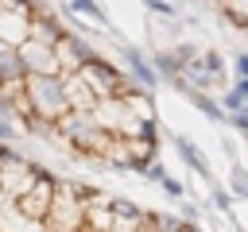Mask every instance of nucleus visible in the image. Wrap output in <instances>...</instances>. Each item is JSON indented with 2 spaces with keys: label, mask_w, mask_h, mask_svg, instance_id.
<instances>
[{
  "label": "nucleus",
  "mask_w": 248,
  "mask_h": 232,
  "mask_svg": "<svg viewBox=\"0 0 248 232\" xmlns=\"http://www.w3.org/2000/svg\"><path fill=\"white\" fill-rule=\"evenodd\" d=\"M143 174H147V178H155V182H163V178H167V174H163V166H147Z\"/></svg>",
  "instance_id": "nucleus-20"
},
{
  "label": "nucleus",
  "mask_w": 248,
  "mask_h": 232,
  "mask_svg": "<svg viewBox=\"0 0 248 232\" xmlns=\"http://www.w3.org/2000/svg\"><path fill=\"white\" fill-rule=\"evenodd\" d=\"M85 189L81 186H62V189H54V201H50V213H46V232H81L85 228V220H81V213H85Z\"/></svg>",
  "instance_id": "nucleus-2"
},
{
  "label": "nucleus",
  "mask_w": 248,
  "mask_h": 232,
  "mask_svg": "<svg viewBox=\"0 0 248 232\" xmlns=\"http://www.w3.org/2000/svg\"><path fill=\"white\" fill-rule=\"evenodd\" d=\"M62 97H66V108L70 112H93L97 108V97L89 93V85L74 73V77H62Z\"/></svg>",
  "instance_id": "nucleus-9"
},
{
  "label": "nucleus",
  "mask_w": 248,
  "mask_h": 232,
  "mask_svg": "<svg viewBox=\"0 0 248 232\" xmlns=\"http://www.w3.org/2000/svg\"><path fill=\"white\" fill-rule=\"evenodd\" d=\"M143 4H147L151 12H159V15H174V8H170L167 0H143Z\"/></svg>",
  "instance_id": "nucleus-15"
},
{
  "label": "nucleus",
  "mask_w": 248,
  "mask_h": 232,
  "mask_svg": "<svg viewBox=\"0 0 248 232\" xmlns=\"http://www.w3.org/2000/svg\"><path fill=\"white\" fill-rule=\"evenodd\" d=\"M78 15H89V19H97V23H105V12L97 8V0H66Z\"/></svg>",
  "instance_id": "nucleus-13"
},
{
  "label": "nucleus",
  "mask_w": 248,
  "mask_h": 232,
  "mask_svg": "<svg viewBox=\"0 0 248 232\" xmlns=\"http://www.w3.org/2000/svg\"><path fill=\"white\" fill-rule=\"evenodd\" d=\"M50 50H54V62H58V77H74V73L89 62V46H85L78 35H70V31H62Z\"/></svg>",
  "instance_id": "nucleus-5"
},
{
  "label": "nucleus",
  "mask_w": 248,
  "mask_h": 232,
  "mask_svg": "<svg viewBox=\"0 0 248 232\" xmlns=\"http://www.w3.org/2000/svg\"><path fill=\"white\" fill-rule=\"evenodd\" d=\"M178 151H182V159H186V162H190V166H194L198 174H209V166H205V159H202V151H198V147H194L190 139H178Z\"/></svg>",
  "instance_id": "nucleus-11"
},
{
  "label": "nucleus",
  "mask_w": 248,
  "mask_h": 232,
  "mask_svg": "<svg viewBox=\"0 0 248 232\" xmlns=\"http://www.w3.org/2000/svg\"><path fill=\"white\" fill-rule=\"evenodd\" d=\"M232 124H236L240 131H248V112H244V108H240V112H232Z\"/></svg>",
  "instance_id": "nucleus-19"
},
{
  "label": "nucleus",
  "mask_w": 248,
  "mask_h": 232,
  "mask_svg": "<svg viewBox=\"0 0 248 232\" xmlns=\"http://www.w3.org/2000/svg\"><path fill=\"white\" fill-rule=\"evenodd\" d=\"M85 228L81 232H112V201L108 197H85V213H81Z\"/></svg>",
  "instance_id": "nucleus-7"
},
{
  "label": "nucleus",
  "mask_w": 248,
  "mask_h": 232,
  "mask_svg": "<svg viewBox=\"0 0 248 232\" xmlns=\"http://www.w3.org/2000/svg\"><path fill=\"white\" fill-rule=\"evenodd\" d=\"M27 27H31V15H27V12L0 8V43H4V46H19V43L27 39Z\"/></svg>",
  "instance_id": "nucleus-8"
},
{
  "label": "nucleus",
  "mask_w": 248,
  "mask_h": 232,
  "mask_svg": "<svg viewBox=\"0 0 248 232\" xmlns=\"http://www.w3.org/2000/svg\"><path fill=\"white\" fill-rule=\"evenodd\" d=\"M236 93H240V101H248V77H240V85H236Z\"/></svg>",
  "instance_id": "nucleus-21"
},
{
  "label": "nucleus",
  "mask_w": 248,
  "mask_h": 232,
  "mask_svg": "<svg viewBox=\"0 0 248 232\" xmlns=\"http://www.w3.org/2000/svg\"><path fill=\"white\" fill-rule=\"evenodd\" d=\"M35 170H39V166H31V162H23V159L0 162V189H4L8 197H19V193L35 182Z\"/></svg>",
  "instance_id": "nucleus-6"
},
{
  "label": "nucleus",
  "mask_w": 248,
  "mask_h": 232,
  "mask_svg": "<svg viewBox=\"0 0 248 232\" xmlns=\"http://www.w3.org/2000/svg\"><path fill=\"white\" fill-rule=\"evenodd\" d=\"M54 189H58V182H54L46 170H35V182H31V186L16 197L19 217H27V220H46L50 201H54Z\"/></svg>",
  "instance_id": "nucleus-3"
},
{
  "label": "nucleus",
  "mask_w": 248,
  "mask_h": 232,
  "mask_svg": "<svg viewBox=\"0 0 248 232\" xmlns=\"http://www.w3.org/2000/svg\"><path fill=\"white\" fill-rule=\"evenodd\" d=\"M78 77L89 85V93H93L97 101H112V97H120V89L128 85L120 70H112L108 62H101V58H93V54H89V62L78 70Z\"/></svg>",
  "instance_id": "nucleus-4"
},
{
  "label": "nucleus",
  "mask_w": 248,
  "mask_h": 232,
  "mask_svg": "<svg viewBox=\"0 0 248 232\" xmlns=\"http://www.w3.org/2000/svg\"><path fill=\"white\" fill-rule=\"evenodd\" d=\"M23 101L31 108V116L23 124H46L54 128L70 108H66V97H62V77H23Z\"/></svg>",
  "instance_id": "nucleus-1"
},
{
  "label": "nucleus",
  "mask_w": 248,
  "mask_h": 232,
  "mask_svg": "<svg viewBox=\"0 0 248 232\" xmlns=\"http://www.w3.org/2000/svg\"><path fill=\"white\" fill-rule=\"evenodd\" d=\"M225 108H232V112H240V108H244V101H240V93H236V89L225 97Z\"/></svg>",
  "instance_id": "nucleus-16"
},
{
  "label": "nucleus",
  "mask_w": 248,
  "mask_h": 232,
  "mask_svg": "<svg viewBox=\"0 0 248 232\" xmlns=\"http://www.w3.org/2000/svg\"><path fill=\"white\" fill-rule=\"evenodd\" d=\"M124 62L132 66V77H136V81H143V85H155V70H151V66L140 58V50H136V46H124Z\"/></svg>",
  "instance_id": "nucleus-10"
},
{
  "label": "nucleus",
  "mask_w": 248,
  "mask_h": 232,
  "mask_svg": "<svg viewBox=\"0 0 248 232\" xmlns=\"http://www.w3.org/2000/svg\"><path fill=\"white\" fill-rule=\"evenodd\" d=\"M232 186H236L240 193H248V178H244V170H232Z\"/></svg>",
  "instance_id": "nucleus-17"
},
{
  "label": "nucleus",
  "mask_w": 248,
  "mask_h": 232,
  "mask_svg": "<svg viewBox=\"0 0 248 232\" xmlns=\"http://www.w3.org/2000/svg\"><path fill=\"white\" fill-rule=\"evenodd\" d=\"M194 104H198V108H202L205 116H213V120H221V108H217V104H213L209 97H202V93H194Z\"/></svg>",
  "instance_id": "nucleus-14"
},
{
  "label": "nucleus",
  "mask_w": 248,
  "mask_h": 232,
  "mask_svg": "<svg viewBox=\"0 0 248 232\" xmlns=\"http://www.w3.org/2000/svg\"><path fill=\"white\" fill-rule=\"evenodd\" d=\"M221 8H225V15H229L232 23L248 27V0H221Z\"/></svg>",
  "instance_id": "nucleus-12"
},
{
  "label": "nucleus",
  "mask_w": 248,
  "mask_h": 232,
  "mask_svg": "<svg viewBox=\"0 0 248 232\" xmlns=\"http://www.w3.org/2000/svg\"><path fill=\"white\" fill-rule=\"evenodd\" d=\"M163 186H167V193H170V197H182V186H178L174 178H163Z\"/></svg>",
  "instance_id": "nucleus-18"
}]
</instances>
